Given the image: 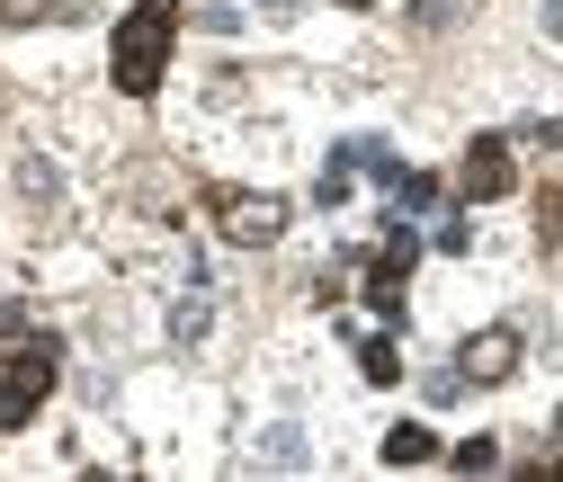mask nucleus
Returning <instances> with one entry per match:
<instances>
[{
    "label": "nucleus",
    "mask_w": 563,
    "mask_h": 482,
    "mask_svg": "<svg viewBox=\"0 0 563 482\" xmlns=\"http://www.w3.org/2000/svg\"><path fill=\"white\" fill-rule=\"evenodd\" d=\"M349 170H358V144H340V153H331V170H322V188H313V197H322V205H340V197H349Z\"/></svg>",
    "instance_id": "obj_12"
},
{
    "label": "nucleus",
    "mask_w": 563,
    "mask_h": 482,
    "mask_svg": "<svg viewBox=\"0 0 563 482\" xmlns=\"http://www.w3.org/2000/svg\"><path fill=\"white\" fill-rule=\"evenodd\" d=\"M170 36H179V0H134L117 45H108V72L125 99H153L162 90V63H170Z\"/></svg>",
    "instance_id": "obj_1"
},
{
    "label": "nucleus",
    "mask_w": 563,
    "mask_h": 482,
    "mask_svg": "<svg viewBox=\"0 0 563 482\" xmlns=\"http://www.w3.org/2000/svg\"><path fill=\"white\" fill-rule=\"evenodd\" d=\"M545 36H554V45H563V0H545Z\"/></svg>",
    "instance_id": "obj_17"
},
{
    "label": "nucleus",
    "mask_w": 563,
    "mask_h": 482,
    "mask_svg": "<svg viewBox=\"0 0 563 482\" xmlns=\"http://www.w3.org/2000/svg\"><path fill=\"white\" fill-rule=\"evenodd\" d=\"M554 482H563V456H554Z\"/></svg>",
    "instance_id": "obj_19"
},
{
    "label": "nucleus",
    "mask_w": 563,
    "mask_h": 482,
    "mask_svg": "<svg viewBox=\"0 0 563 482\" xmlns=\"http://www.w3.org/2000/svg\"><path fill=\"white\" fill-rule=\"evenodd\" d=\"M260 10H296V0H260Z\"/></svg>",
    "instance_id": "obj_18"
},
{
    "label": "nucleus",
    "mask_w": 563,
    "mask_h": 482,
    "mask_svg": "<svg viewBox=\"0 0 563 482\" xmlns=\"http://www.w3.org/2000/svg\"><path fill=\"white\" fill-rule=\"evenodd\" d=\"M430 456H439V438L420 429V421H394L385 429V464H430Z\"/></svg>",
    "instance_id": "obj_7"
},
{
    "label": "nucleus",
    "mask_w": 563,
    "mask_h": 482,
    "mask_svg": "<svg viewBox=\"0 0 563 482\" xmlns=\"http://www.w3.org/2000/svg\"><path fill=\"white\" fill-rule=\"evenodd\" d=\"M456 10H465V0H411V27L439 36V27H456Z\"/></svg>",
    "instance_id": "obj_13"
},
{
    "label": "nucleus",
    "mask_w": 563,
    "mask_h": 482,
    "mask_svg": "<svg viewBox=\"0 0 563 482\" xmlns=\"http://www.w3.org/2000/svg\"><path fill=\"white\" fill-rule=\"evenodd\" d=\"M260 464H268V473H305V464H313L305 429H296V421H277V429H260Z\"/></svg>",
    "instance_id": "obj_6"
},
{
    "label": "nucleus",
    "mask_w": 563,
    "mask_h": 482,
    "mask_svg": "<svg viewBox=\"0 0 563 482\" xmlns=\"http://www.w3.org/2000/svg\"><path fill=\"white\" fill-rule=\"evenodd\" d=\"M206 330H216V304H206V287H188V304L170 313V339H179V349H197Z\"/></svg>",
    "instance_id": "obj_8"
},
{
    "label": "nucleus",
    "mask_w": 563,
    "mask_h": 482,
    "mask_svg": "<svg viewBox=\"0 0 563 482\" xmlns=\"http://www.w3.org/2000/svg\"><path fill=\"white\" fill-rule=\"evenodd\" d=\"M510 367H519V330H474L465 349H456V375L465 384H501Z\"/></svg>",
    "instance_id": "obj_5"
},
{
    "label": "nucleus",
    "mask_w": 563,
    "mask_h": 482,
    "mask_svg": "<svg viewBox=\"0 0 563 482\" xmlns=\"http://www.w3.org/2000/svg\"><path fill=\"white\" fill-rule=\"evenodd\" d=\"M465 242H474V224H465V215H439V250H448V259H465Z\"/></svg>",
    "instance_id": "obj_16"
},
{
    "label": "nucleus",
    "mask_w": 563,
    "mask_h": 482,
    "mask_svg": "<svg viewBox=\"0 0 563 482\" xmlns=\"http://www.w3.org/2000/svg\"><path fill=\"white\" fill-rule=\"evenodd\" d=\"M19 197H27V205H54V197H63V179H54L45 153H19Z\"/></svg>",
    "instance_id": "obj_9"
},
{
    "label": "nucleus",
    "mask_w": 563,
    "mask_h": 482,
    "mask_svg": "<svg viewBox=\"0 0 563 482\" xmlns=\"http://www.w3.org/2000/svg\"><path fill=\"white\" fill-rule=\"evenodd\" d=\"M54 375H63V349H54L45 330L10 339V349H0V429H27L36 402L54 393Z\"/></svg>",
    "instance_id": "obj_2"
},
{
    "label": "nucleus",
    "mask_w": 563,
    "mask_h": 482,
    "mask_svg": "<svg viewBox=\"0 0 563 482\" xmlns=\"http://www.w3.org/2000/svg\"><path fill=\"white\" fill-rule=\"evenodd\" d=\"M510 188H519L510 144H501V134H474V144H465V197L483 205V197H510Z\"/></svg>",
    "instance_id": "obj_4"
},
{
    "label": "nucleus",
    "mask_w": 563,
    "mask_h": 482,
    "mask_svg": "<svg viewBox=\"0 0 563 482\" xmlns=\"http://www.w3.org/2000/svg\"><path fill=\"white\" fill-rule=\"evenodd\" d=\"M483 464H501V447H492V438H465V447H456V473H483Z\"/></svg>",
    "instance_id": "obj_15"
},
{
    "label": "nucleus",
    "mask_w": 563,
    "mask_h": 482,
    "mask_svg": "<svg viewBox=\"0 0 563 482\" xmlns=\"http://www.w3.org/2000/svg\"><path fill=\"white\" fill-rule=\"evenodd\" d=\"M358 367H367V384H394V375H402V358H394V339H358Z\"/></svg>",
    "instance_id": "obj_11"
},
{
    "label": "nucleus",
    "mask_w": 563,
    "mask_h": 482,
    "mask_svg": "<svg viewBox=\"0 0 563 482\" xmlns=\"http://www.w3.org/2000/svg\"><path fill=\"white\" fill-rule=\"evenodd\" d=\"M63 10H73V0H0V19H19V27L27 19H63Z\"/></svg>",
    "instance_id": "obj_14"
},
{
    "label": "nucleus",
    "mask_w": 563,
    "mask_h": 482,
    "mask_svg": "<svg viewBox=\"0 0 563 482\" xmlns=\"http://www.w3.org/2000/svg\"><path fill=\"white\" fill-rule=\"evenodd\" d=\"M385 188H394V205H402V215H420V205H439V179H430V170H394Z\"/></svg>",
    "instance_id": "obj_10"
},
{
    "label": "nucleus",
    "mask_w": 563,
    "mask_h": 482,
    "mask_svg": "<svg viewBox=\"0 0 563 482\" xmlns=\"http://www.w3.org/2000/svg\"><path fill=\"white\" fill-rule=\"evenodd\" d=\"M287 233V197H224V242H242V250H260V242H277Z\"/></svg>",
    "instance_id": "obj_3"
}]
</instances>
